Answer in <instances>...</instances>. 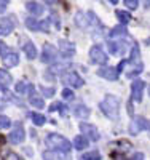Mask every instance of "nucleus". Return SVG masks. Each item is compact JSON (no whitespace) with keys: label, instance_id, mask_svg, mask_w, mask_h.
Masks as SVG:
<instances>
[{"label":"nucleus","instance_id":"obj_1","mask_svg":"<svg viewBox=\"0 0 150 160\" xmlns=\"http://www.w3.org/2000/svg\"><path fill=\"white\" fill-rule=\"evenodd\" d=\"M45 144L50 151L54 152H61V154H67L70 151L72 144L69 142V139H65L64 136L58 135V133H50V135L45 138Z\"/></svg>","mask_w":150,"mask_h":160},{"label":"nucleus","instance_id":"obj_2","mask_svg":"<svg viewBox=\"0 0 150 160\" xmlns=\"http://www.w3.org/2000/svg\"><path fill=\"white\" fill-rule=\"evenodd\" d=\"M99 108H101L104 115L115 120V118H118V114H120V99L114 95H107L104 98V101H101Z\"/></svg>","mask_w":150,"mask_h":160},{"label":"nucleus","instance_id":"obj_3","mask_svg":"<svg viewBox=\"0 0 150 160\" xmlns=\"http://www.w3.org/2000/svg\"><path fill=\"white\" fill-rule=\"evenodd\" d=\"M129 64H131V71L126 74L129 78L131 77H136L142 72V61H141V50H139V45L134 43L133 45V50H131V58H129Z\"/></svg>","mask_w":150,"mask_h":160},{"label":"nucleus","instance_id":"obj_4","mask_svg":"<svg viewBox=\"0 0 150 160\" xmlns=\"http://www.w3.org/2000/svg\"><path fill=\"white\" fill-rule=\"evenodd\" d=\"M61 82L67 87H72V88H80L83 87V78H81L77 72H65L62 77H61Z\"/></svg>","mask_w":150,"mask_h":160},{"label":"nucleus","instance_id":"obj_5","mask_svg":"<svg viewBox=\"0 0 150 160\" xmlns=\"http://www.w3.org/2000/svg\"><path fill=\"white\" fill-rule=\"evenodd\" d=\"M142 130H150V120H147L145 117H134L129 125V133L131 135H138Z\"/></svg>","mask_w":150,"mask_h":160},{"label":"nucleus","instance_id":"obj_6","mask_svg":"<svg viewBox=\"0 0 150 160\" xmlns=\"http://www.w3.org/2000/svg\"><path fill=\"white\" fill-rule=\"evenodd\" d=\"M90 59L91 62L94 64H107V55H105V51L99 47V45H93L91 50H90Z\"/></svg>","mask_w":150,"mask_h":160},{"label":"nucleus","instance_id":"obj_7","mask_svg":"<svg viewBox=\"0 0 150 160\" xmlns=\"http://www.w3.org/2000/svg\"><path fill=\"white\" fill-rule=\"evenodd\" d=\"M16 28V16L15 15H8L2 19L0 22V35H10Z\"/></svg>","mask_w":150,"mask_h":160},{"label":"nucleus","instance_id":"obj_8","mask_svg":"<svg viewBox=\"0 0 150 160\" xmlns=\"http://www.w3.org/2000/svg\"><path fill=\"white\" fill-rule=\"evenodd\" d=\"M42 62L45 64H51V62H56L58 61V53H56V48H54L51 43H45L43 45V50H42Z\"/></svg>","mask_w":150,"mask_h":160},{"label":"nucleus","instance_id":"obj_9","mask_svg":"<svg viewBox=\"0 0 150 160\" xmlns=\"http://www.w3.org/2000/svg\"><path fill=\"white\" fill-rule=\"evenodd\" d=\"M107 48H109V51H110L112 55H115V56H123L125 53L128 51V43L123 42V40H117V42L110 40V42L107 43Z\"/></svg>","mask_w":150,"mask_h":160},{"label":"nucleus","instance_id":"obj_10","mask_svg":"<svg viewBox=\"0 0 150 160\" xmlns=\"http://www.w3.org/2000/svg\"><path fill=\"white\" fill-rule=\"evenodd\" d=\"M80 133L83 135L85 138L88 136L90 139H93V141H99V131H98V128L94 127V125H91V123H80Z\"/></svg>","mask_w":150,"mask_h":160},{"label":"nucleus","instance_id":"obj_11","mask_svg":"<svg viewBox=\"0 0 150 160\" xmlns=\"http://www.w3.org/2000/svg\"><path fill=\"white\" fill-rule=\"evenodd\" d=\"M8 139H10V142H13V144H21V142L26 139L24 127H22L21 123H16V127L13 128V131L8 135Z\"/></svg>","mask_w":150,"mask_h":160},{"label":"nucleus","instance_id":"obj_12","mask_svg":"<svg viewBox=\"0 0 150 160\" xmlns=\"http://www.w3.org/2000/svg\"><path fill=\"white\" fill-rule=\"evenodd\" d=\"M144 88H145V83L142 82V80H134V82H133V85H131V98L136 102H141L142 101Z\"/></svg>","mask_w":150,"mask_h":160},{"label":"nucleus","instance_id":"obj_13","mask_svg":"<svg viewBox=\"0 0 150 160\" xmlns=\"http://www.w3.org/2000/svg\"><path fill=\"white\" fill-rule=\"evenodd\" d=\"M96 74L105 80H117L118 78V71H117V68H112V66H105V68L98 69Z\"/></svg>","mask_w":150,"mask_h":160},{"label":"nucleus","instance_id":"obj_14","mask_svg":"<svg viewBox=\"0 0 150 160\" xmlns=\"http://www.w3.org/2000/svg\"><path fill=\"white\" fill-rule=\"evenodd\" d=\"M59 50L62 53V56H72L74 53H75V45L72 42H69V40H65V38H61L59 40Z\"/></svg>","mask_w":150,"mask_h":160},{"label":"nucleus","instance_id":"obj_15","mask_svg":"<svg viewBox=\"0 0 150 160\" xmlns=\"http://www.w3.org/2000/svg\"><path fill=\"white\" fill-rule=\"evenodd\" d=\"M26 8L34 16H40V15H43V11H45V7L42 3H38V2H27Z\"/></svg>","mask_w":150,"mask_h":160},{"label":"nucleus","instance_id":"obj_16","mask_svg":"<svg viewBox=\"0 0 150 160\" xmlns=\"http://www.w3.org/2000/svg\"><path fill=\"white\" fill-rule=\"evenodd\" d=\"M3 64H5V68H15V66L19 64V56H18V53H8V55L3 56Z\"/></svg>","mask_w":150,"mask_h":160},{"label":"nucleus","instance_id":"obj_17","mask_svg":"<svg viewBox=\"0 0 150 160\" xmlns=\"http://www.w3.org/2000/svg\"><path fill=\"white\" fill-rule=\"evenodd\" d=\"M74 115L77 118H88L91 115V112H90V109L86 108L85 104H78L77 108H75V111H74Z\"/></svg>","mask_w":150,"mask_h":160},{"label":"nucleus","instance_id":"obj_18","mask_svg":"<svg viewBox=\"0 0 150 160\" xmlns=\"http://www.w3.org/2000/svg\"><path fill=\"white\" fill-rule=\"evenodd\" d=\"M13 82V77L5 72V71H0V90L2 91H7V87Z\"/></svg>","mask_w":150,"mask_h":160},{"label":"nucleus","instance_id":"obj_19","mask_svg":"<svg viewBox=\"0 0 150 160\" xmlns=\"http://www.w3.org/2000/svg\"><path fill=\"white\" fill-rule=\"evenodd\" d=\"M22 48H24L26 56L29 58V59H35L37 58V48H35V45L32 42H26V45Z\"/></svg>","mask_w":150,"mask_h":160},{"label":"nucleus","instance_id":"obj_20","mask_svg":"<svg viewBox=\"0 0 150 160\" xmlns=\"http://www.w3.org/2000/svg\"><path fill=\"white\" fill-rule=\"evenodd\" d=\"M69 66H70V62L67 64V62H58V64H54V66H51V68L46 71L50 75L51 74H59V72H62V71H67L69 69Z\"/></svg>","mask_w":150,"mask_h":160},{"label":"nucleus","instance_id":"obj_21","mask_svg":"<svg viewBox=\"0 0 150 160\" xmlns=\"http://www.w3.org/2000/svg\"><path fill=\"white\" fill-rule=\"evenodd\" d=\"M117 18H118V21H120V24L121 26H125V24H128L129 21H131V15L128 11H123V10H117Z\"/></svg>","mask_w":150,"mask_h":160},{"label":"nucleus","instance_id":"obj_22","mask_svg":"<svg viewBox=\"0 0 150 160\" xmlns=\"http://www.w3.org/2000/svg\"><path fill=\"white\" fill-rule=\"evenodd\" d=\"M125 34H128V31H126V28L125 26H121V24H118V26H115V28H112V31H110V37H123Z\"/></svg>","mask_w":150,"mask_h":160},{"label":"nucleus","instance_id":"obj_23","mask_svg":"<svg viewBox=\"0 0 150 160\" xmlns=\"http://www.w3.org/2000/svg\"><path fill=\"white\" fill-rule=\"evenodd\" d=\"M74 148L78 149V151L86 149V148H88V139H86L85 136H77V138L74 139Z\"/></svg>","mask_w":150,"mask_h":160},{"label":"nucleus","instance_id":"obj_24","mask_svg":"<svg viewBox=\"0 0 150 160\" xmlns=\"http://www.w3.org/2000/svg\"><path fill=\"white\" fill-rule=\"evenodd\" d=\"M31 118H32V122L37 125V127H43L45 122H46V118L43 114H38V112H32L31 114Z\"/></svg>","mask_w":150,"mask_h":160},{"label":"nucleus","instance_id":"obj_25","mask_svg":"<svg viewBox=\"0 0 150 160\" xmlns=\"http://www.w3.org/2000/svg\"><path fill=\"white\" fill-rule=\"evenodd\" d=\"M29 102L34 106V108H38V109H43V108H45V101H43V98H38V96H35V95H31Z\"/></svg>","mask_w":150,"mask_h":160},{"label":"nucleus","instance_id":"obj_26","mask_svg":"<svg viewBox=\"0 0 150 160\" xmlns=\"http://www.w3.org/2000/svg\"><path fill=\"white\" fill-rule=\"evenodd\" d=\"M75 24L78 26V28H86V26H88V21H86L85 15L81 11H78L75 15Z\"/></svg>","mask_w":150,"mask_h":160},{"label":"nucleus","instance_id":"obj_27","mask_svg":"<svg viewBox=\"0 0 150 160\" xmlns=\"http://www.w3.org/2000/svg\"><path fill=\"white\" fill-rule=\"evenodd\" d=\"M50 111L51 112H56V111H59L62 115H65V111H67V108L62 104V102H59V101H56V102H53L51 106H50Z\"/></svg>","mask_w":150,"mask_h":160},{"label":"nucleus","instance_id":"obj_28","mask_svg":"<svg viewBox=\"0 0 150 160\" xmlns=\"http://www.w3.org/2000/svg\"><path fill=\"white\" fill-rule=\"evenodd\" d=\"M83 160H101V154L98 151H91L83 154Z\"/></svg>","mask_w":150,"mask_h":160},{"label":"nucleus","instance_id":"obj_29","mask_svg":"<svg viewBox=\"0 0 150 160\" xmlns=\"http://www.w3.org/2000/svg\"><path fill=\"white\" fill-rule=\"evenodd\" d=\"M26 28L32 29V31H38V21L34 19V18H27L26 19Z\"/></svg>","mask_w":150,"mask_h":160},{"label":"nucleus","instance_id":"obj_30","mask_svg":"<svg viewBox=\"0 0 150 160\" xmlns=\"http://www.w3.org/2000/svg\"><path fill=\"white\" fill-rule=\"evenodd\" d=\"M11 127V120L7 115H0V128H10Z\"/></svg>","mask_w":150,"mask_h":160},{"label":"nucleus","instance_id":"obj_31","mask_svg":"<svg viewBox=\"0 0 150 160\" xmlns=\"http://www.w3.org/2000/svg\"><path fill=\"white\" fill-rule=\"evenodd\" d=\"M62 98L67 99V101H72V99L75 98V95H74V91H72L70 88H64V90H62Z\"/></svg>","mask_w":150,"mask_h":160},{"label":"nucleus","instance_id":"obj_32","mask_svg":"<svg viewBox=\"0 0 150 160\" xmlns=\"http://www.w3.org/2000/svg\"><path fill=\"white\" fill-rule=\"evenodd\" d=\"M40 91H42V95L45 98H51L54 93H56V90H54V88H46V87H42V88H40Z\"/></svg>","mask_w":150,"mask_h":160},{"label":"nucleus","instance_id":"obj_33","mask_svg":"<svg viewBox=\"0 0 150 160\" xmlns=\"http://www.w3.org/2000/svg\"><path fill=\"white\" fill-rule=\"evenodd\" d=\"M3 160H22V157L18 155L16 152H7L3 155Z\"/></svg>","mask_w":150,"mask_h":160},{"label":"nucleus","instance_id":"obj_34","mask_svg":"<svg viewBox=\"0 0 150 160\" xmlns=\"http://www.w3.org/2000/svg\"><path fill=\"white\" fill-rule=\"evenodd\" d=\"M38 31H45L48 32L50 31V21L45 19V21H38Z\"/></svg>","mask_w":150,"mask_h":160},{"label":"nucleus","instance_id":"obj_35","mask_svg":"<svg viewBox=\"0 0 150 160\" xmlns=\"http://www.w3.org/2000/svg\"><path fill=\"white\" fill-rule=\"evenodd\" d=\"M26 88H27V87H26V83H24V82H18V83H16V87H15L16 93H24V91H26Z\"/></svg>","mask_w":150,"mask_h":160},{"label":"nucleus","instance_id":"obj_36","mask_svg":"<svg viewBox=\"0 0 150 160\" xmlns=\"http://www.w3.org/2000/svg\"><path fill=\"white\" fill-rule=\"evenodd\" d=\"M125 5H126L128 8H133V10H134V8H138L139 3H138V0H125Z\"/></svg>","mask_w":150,"mask_h":160},{"label":"nucleus","instance_id":"obj_37","mask_svg":"<svg viewBox=\"0 0 150 160\" xmlns=\"http://www.w3.org/2000/svg\"><path fill=\"white\" fill-rule=\"evenodd\" d=\"M5 55H8V47L3 43V42H0V56H5Z\"/></svg>","mask_w":150,"mask_h":160},{"label":"nucleus","instance_id":"obj_38","mask_svg":"<svg viewBox=\"0 0 150 160\" xmlns=\"http://www.w3.org/2000/svg\"><path fill=\"white\" fill-rule=\"evenodd\" d=\"M129 160H144V154L142 152H136V154H133V157Z\"/></svg>","mask_w":150,"mask_h":160},{"label":"nucleus","instance_id":"obj_39","mask_svg":"<svg viewBox=\"0 0 150 160\" xmlns=\"http://www.w3.org/2000/svg\"><path fill=\"white\" fill-rule=\"evenodd\" d=\"M7 5H8V2H3V0H0V13H3V11H5Z\"/></svg>","mask_w":150,"mask_h":160},{"label":"nucleus","instance_id":"obj_40","mask_svg":"<svg viewBox=\"0 0 150 160\" xmlns=\"http://www.w3.org/2000/svg\"><path fill=\"white\" fill-rule=\"evenodd\" d=\"M128 109H129V111H128V114H129V115H133V111H134V109L131 108V101L128 102Z\"/></svg>","mask_w":150,"mask_h":160},{"label":"nucleus","instance_id":"obj_41","mask_svg":"<svg viewBox=\"0 0 150 160\" xmlns=\"http://www.w3.org/2000/svg\"><path fill=\"white\" fill-rule=\"evenodd\" d=\"M5 142V136H2V135H0V146H2Z\"/></svg>","mask_w":150,"mask_h":160},{"label":"nucleus","instance_id":"obj_42","mask_svg":"<svg viewBox=\"0 0 150 160\" xmlns=\"http://www.w3.org/2000/svg\"><path fill=\"white\" fill-rule=\"evenodd\" d=\"M148 95H150V87H148Z\"/></svg>","mask_w":150,"mask_h":160}]
</instances>
